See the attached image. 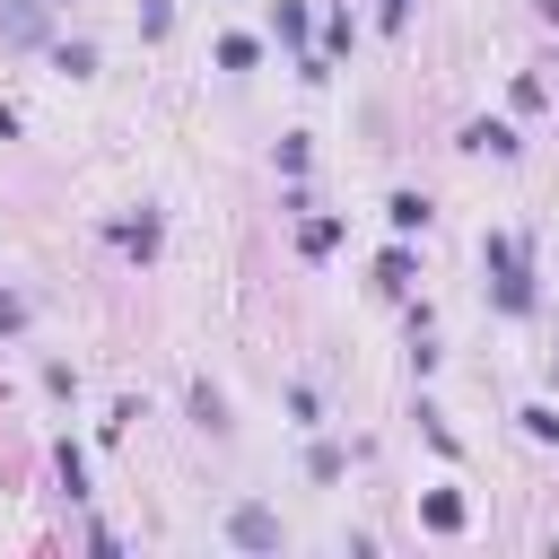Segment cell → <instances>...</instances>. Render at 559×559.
<instances>
[{
    "label": "cell",
    "mask_w": 559,
    "mask_h": 559,
    "mask_svg": "<svg viewBox=\"0 0 559 559\" xmlns=\"http://www.w3.org/2000/svg\"><path fill=\"white\" fill-rule=\"evenodd\" d=\"M480 271H489V306H498V314H533V306H542L533 262H524V245H515L507 227H489V236H480Z\"/></svg>",
    "instance_id": "1"
},
{
    "label": "cell",
    "mask_w": 559,
    "mask_h": 559,
    "mask_svg": "<svg viewBox=\"0 0 559 559\" xmlns=\"http://www.w3.org/2000/svg\"><path fill=\"white\" fill-rule=\"evenodd\" d=\"M105 245H122L131 262H157V245H166V218L140 201V210H122V218H105Z\"/></svg>",
    "instance_id": "2"
},
{
    "label": "cell",
    "mask_w": 559,
    "mask_h": 559,
    "mask_svg": "<svg viewBox=\"0 0 559 559\" xmlns=\"http://www.w3.org/2000/svg\"><path fill=\"white\" fill-rule=\"evenodd\" d=\"M227 542H236V550H280V542H288V524H280L271 507H253V498H245V507H227Z\"/></svg>",
    "instance_id": "3"
},
{
    "label": "cell",
    "mask_w": 559,
    "mask_h": 559,
    "mask_svg": "<svg viewBox=\"0 0 559 559\" xmlns=\"http://www.w3.org/2000/svg\"><path fill=\"white\" fill-rule=\"evenodd\" d=\"M271 35L306 61V52H314V9H306V0H271Z\"/></svg>",
    "instance_id": "4"
},
{
    "label": "cell",
    "mask_w": 559,
    "mask_h": 559,
    "mask_svg": "<svg viewBox=\"0 0 559 559\" xmlns=\"http://www.w3.org/2000/svg\"><path fill=\"white\" fill-rule=\"evenodd\" d=\"M463 148H472V157H498V166H515V157H524V140H515L507 122H489V114H480V122H463Z\"/></svg>",
    "instance_id": "5"
},
{
    "label": "cell",
    "mask_w": 559,
    "mask_h": 559,
    "mask_svg": "<svg viewBox=\"0 0 559 559\" xmlns=\"http://www.w3.org/2000/svg\"><path fill=\"white\" fill-rule=\"evenodd\" d=\"M341 236H349V227H341L332 210H306V218H297V253H306V262H332Z\"/></svg>",
    "instance_id": "6"
},
{
    "label": "cell",
    "mask_w": 559,
    "mask_h": 559,
    "mask_svg": "<svg viewBox=\"0 0 559 559\" xmlns=\"http://www.w3.org/2000/svg\"><path fill=\"white\" fill-rule=\"evenodd\" d=\"M411 280H419V262H411V236H393V245L376 253V288H384V297H411Z\"/></svg>",
    "instance_id": "7"
},
{
    "label": "cell",
    "mask_w": 559,
    "mask_h": 559,
    "mask_svg": "<svg viewBox=\"0 0 559 559\" xmlns=\"http://www.w3.org/2000/svg\"><path fill=\"white\" fill-rule=\"evenodd\" d=\"M44 17H52L44 0H0V35L9 44H44Z\"/></svg>",
    "instance_id": "8"
},
{
    "label": "cell",
    "mask_w": 559,
    "mask_h": 559,
    "mask_svg": "<svg viewBox=\"0 0 559 559\" xmlns=\"http://www.w3.org/2000/svg\"><path fill=\"white\" fill-rule=\"evenodd\" d=\"M428 218H437L428 192H393V201H384V227H393V236H428Z\"/></svg>",
    "instance_id": "9"
},
{
    "label": "cell",
    "mask_w": 559,
    "mask_h": 559,
    "mask_svg": "<svg viewBox=\"0 0 559 559\" xmlns=\"http://www.w3.org/2000/svg\"><path fill=\"white\" fill-rule=\"evenodd\" d=\"M463 515H472L463 489H428V498H419V524H428V533H463Z\"/></svg>",
    "instance_id": "10"
},
{
    "label": "cell",
    "mask_w": 559,
    "mask_h": 559,
    "mask_svg": "<svg viewBox=\"0 0 559 559\" xmlns=\"http://www.w3.org/2000/svg\"><path fill=\"white\" fill-rule=\"evenodd\" d=\"M52 70H61V79H96V44H87V35H61V44H52Z\"/></svg>",
    "instance_id": "11"
},
{
    "label": "cell",
    "mask_w": 559,
    "mask_h": 559,
    "mask_svg": "<svg viewBox=\"0 0 559 559\" xmlns=\"http://www.w3.org/2000/svg\"><path fill=\"white\" fill-rule=\"evenodd\" d=\"M52 472H61V489H70V507H79V498H87V454H79L70 437L52 445Z\"/></svg>",
    "instance_id": "12"
},
{
    "label": "cell",
    "mask_w": 559,
    "mask_h": 559,
    "mask_svg": "<svg viewBox=\"0 0 559 559\" xmlns=\"http://www.w3.org/2000/svg\"><path fill=\"white\" fill-rule=\"evenodd\" d=\"M306 472H314V480H323V489H332V480H341V472H349V454H341V445H332V437H314V445H306Z\"/></svg>",
    "instance_id": "13"
},
{
    "label": "cell",
    "mask_w": 559,
    "mask_h": 559,
    "mask_svg": "<svg viewBox=\"0 0 559 559\" xmlns=\"http://www.w3.org/2000/svg\"><path fill=\"white\" fill-rule=\"evenodd\" d=\"M253 61H262V44H253V35H218V70H236V79H245Z\"/></svg>",
    "instance_id": "14"
},
{
    "label": "cell",
    "mask_w": 559,
    "mask_h": 559,
    "mask_svg": "<svg viewBox=\"0 0 559 559\" xmlns=\"http://www.w3.org/2000/svg\"><path fill=\"white\" fill-rule=\"evenodd\" d=\"M419 437H428V445H437V454H463V437H454V428H445V411H437V402H419Z\"/></svg>",
    "instance_id": "15"
},
{
    "label": "cell",
    "mask_w": 559,
    "mask_h": 559,
    "mask_svg": "<svg viewBox=\"0 0 559 559\" xmlns=\"http://www.w3.org/2000/svg\"><path fill=\"white\" fill-rule=\"evenodd\" d=\"M515 419H524V437H533V445H559V411H550V402H524Z\"/></svg>",
    "instance_id": "16"
},
{
    "label": "cell",
    "mask_w": 559,
    "mask_h": 559,
    "mask_svg": "<svg viewBox=\"0 0 559 559\" xmlns=\"http://www.w3.org/2000/svg\"><path fill=\"white\" fill-rule=\"evenodd\" d=\"M306 166H314V140H306V131H288V140H280V175H288V183H297V175H306Z\"/></svg>",
    "instance_id": "17"
},
{
    "label": "cell",
    "mask_w": 559,
    "mask_h": 559,
    "mask_svg": "<svg viewBox=\"0 0 559 559\" xmlns=\"http://www.w3.org/2000/svg\"><path fill=\"white\" fill-rule=\"evenodd\" d=\"M44 393H52V402H79V367H70V358H44Z\"/></svg>",
    "instance_id": "18"
},
{
    "label": "cell",
    "mask_w": 559,
    "mask_h": 559,
    "mask_svg": "<svg viewBox=\"0 0 559 559\" xmlns=\"http://www.w3.org/2000/svg\"><path fill=\"white\" fill-rule=\"evenodd\" d=\"M192 419H201V428H210V437H218V428H227V402H218V384H192Z\"/></svg>",
    "instance_id": "19"
},
{
    "label": "cell",
    "mask_w": 559,
    "mask_h": 559,
    "mask_svg": "<svg viewBox=\"0 0 559 559\" xmlns=\"http://www.w3.org/2000/svg\"><path fill=\"white\" fill-rule=\"evenodd\" d=\"M166 26H175V0H140V35L166 44Z\"/></svg>",
    "instance_id": "20"
},
{
    "label": "cell",
    "mask_w": 559,
    "mask_h": 559,
    "mask_svg": "<svg viewBox=\"0 0 559 559\" xmlns=\"http://www.w3.org/2000/svg\"><path fill=\"white\" fill-rule=\"evenodd\" d=\"M288 419H297V428H314V419H323V402H314V384H288Z\"/></svg>",
    "instance_id": "21"
},
{
    "label": "cell",
    "mask_w": 559,
    "mask_h": 559,
    "mask_svg": "<svg viewBox=\"0 0 559 559\" xmlns=\"http://www.w3.org/2000/svg\"><path fill=\"white\" fill-rule=\"evenodd\" d=\"M0 332H26V297L17 288H0Z\"/></svg>",
    "instance_id": "22"
},
{
    "label": "cell",
    "mask_w": 559,
    "mask_h": 559,
    "mask_svg": "<svg viewBox=\"0 0 559 559\" xmlns=\"http://www.w3.org/2000/svg\"><path fill=\"white\" fill-rule=\"evenodd\" d=\"M376 17H384V35H402L411 26V0H376Z\"/></svg>",
    "instance_id": "23"
},
{
    "label": "cell",
    "mask_w": 559,
    "mask_h": 559,
    "mask_svg": "<svg viewBox=\"0 0 559 559\" xmlns=\"http://www.w3.org/2000/svg\"><path fill=\"white\" fill-rule=\"evenodd\" d=\"M44 9H70V0H44Z\"/></svg>",
    "instance_id": "24"
}]
</instances>
